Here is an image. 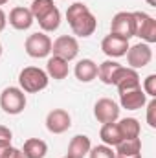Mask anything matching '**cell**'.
<instances>
[{
  "mask_svg": "<svg viewBox=\"0 0 156 158\" xmlns=\"http://www.w3.org/2000/svg\"><path fill=\"white\" fill-rule=\"evenodd\" d=\"M66 20H68L74 35L83 37V39L94 35V31L97 28V20H96L94 13L83 2H74L72 6H68V9H66Z\"/></svg>",
  "mask_w": 156,
  "mask_h": 158,
  "instance_id": "6da1fadb",
  "label": "cell"
},
{
  "mask_svg": "<svg viewBox=\"0 0 156 158\" xmlns=\"http://www.w3.org/2000/svg\"><path fill=\"white\" fill-rule=\"evenodd\" d=\"M48 83H50L48 74L37 66H26L18 74V85H20L18 88L28 94H39L40 90L48 86Z\"/></svg>",
  "mask_w": 156,
  "mask_h": 158,
  "instance_id": "7a4b0ae2",
  "label": "cell"
},
{
  "mask_svg": "<svg viewBox=\"0 0 156 158\" xmlns=\"http://www.w3.org/2000/svg\"><path fill=\"white\" fill-rule=\"evenodd\" d=\"M0 107L6 114L17 116L26 109V94L18 86H7L0 94Z\"/></svg>",
  "mask_w": 156,
  "mask_h": 158,
  "instance_id": "3957f363",
  "label": "cell"
},
{
  "mask_svg": "<svg viewBox=\"0 0 156 158\" xmlns=\"http://www.w3.org/2000/svg\"><path fill=\"white\" fill-rule=\"evenodd\" d=\"M134 15V37L142 42L153 44L156 42V20L145 11H132Z\"/></svg>",
  "mask_w": 156,
  "mask_h": 158,
  "instance_id": "277c9868",
  "label": "cell"
},
{
  "mask_svg": "<svg viewBox=\"0 0 156 158\" xmlns=\"http://www.w3.org/2000/svg\"><path fill=\"white\" fill-rule=\"evenodd\" d=\"M24 48H26V53L33 59H44L51 53V39L44 33V31H37V33H31L26 42H24Z\"/></svg>",
  "mask_w": 156,
  "mask_h": 158,
  "instance_id": "5b68a950",
  "label": "cell"
},
{
  "mask_svg": "<svg viewBox=\"0 0 156 158\" xmlns=\"http://www.w3.org/2000/svg\"><path fill=\"white\" fill-rule=\"evenodd\" d=\"M127 63H129V68H145L151 61H153V48L151 44L147 42H138L134 46H129L127 50Z\"/></svg>",
  "mask_w": 156,
  "mask_h": 158,
  "instance_id": "8992f818",
  "label": "cell"
},
{
  "mask_svg": "<svg viewBox=\"0 0 156 158\" xmlns=\"http://www.w3.org/2000/svg\"><path fill=\"white\" fill-rule=\"evenodd\" d=\"M51 53L64 59V61H74L79 53V42L72 35H61L51 42Z\"/></svg>",
  "mask_w": 156,
  "mask_h": 158,
  "instance_id": "52a82bcc",
  "label": "cell"
},
{
  "mask_svg": "<svg viewBox=\"0 0 156 158\" xmlns=\"http://www.w3.org/2000/svg\"><path fill=\"white\" fill-rule=\"evenodd\" d=\"M119 105L110 98H101L94 105V116L99 123H114L119 118Z\"/></svg>",
  "mask_w": 156,
  "mask_h": 158,
  "instance_id": "ba28073f",
  "label": "cell"
},
{
  "mask_svg": "<svg viewBox=\"0 0 156 158\" xmlns=\"http://www.w3.org/2000/svg\"><path fill=\"white\" fill-rule=\"evenodd\" d=\"M110 33L119 35L123 39L134 37V15L130 11H119L112 17L110 22Z\"/></svg>",
  "mask_w": 156,
  "mask_h": 158,
  "instance_id": "9c48e42d",
  "label": "cell"
},
{
  "mask_svg": "<svg viewBox=\"0 0 156 158\" xmlns=\"http://www.w3.org/2000/svg\"><path fill=\"white\" fill-rule=\"evenodd\" d=\"M72 127V116L64 109H53L46 116V129L51 134H63Z\"/></svg>",
  "mask_w": 156,
  "mask_h": 158,
  "instance_id": "30bf717a",
  "label": "cell"
},
{
  "mask_svg": "<svg viewBox=\"0 0 156 158\" xmlns=\"http://www.w3.org/2000/svg\"><path fill=\"white\" fill-rule=\"evenodd\" d=\"M129 39H123L119 35H114V33H109L105 39L101 40V50L107 57L110 59H116V57H123L129 50Z\"/></svg>",
  "mask_w": 156,
  "mask_h": 158,
  "instance_id": "8fae6325",
  "label": "cell"
},
{
  "mask_svg": "<svg viewBox=\"0 0 156 158\" xmlns=\"http://www.w3.org/2000/svg\"><path fill=\"white\" fill-rule=\"evenodd\" d=\"M119 103L127 110H138V109L147 105V96H145L143 88L138 86V88H132V90L119 92Z\"/></svg>",
  "mask_w": 156,
  "mask_h": 158,
  "instance_id": "7c38bea8",
  "label": "cell"
},
{
  "mask_svg": "<svg viewBox=\"0 0 156 158\" xmlns=\"http://www.w3.org/2000/svg\"><path fill=\"white\" fill-rule=\"evenodd\" d=\"M114 86H117V92H125V90H132V88H138L142 86L140 85V76L134 68H125L121 66L119 72L116 76V81H114Z\"/></svg>",
  "mask_w": 156,
  "mask_h": 158,
  "instance_id": "4fadbf2b",
  "label": "cell"
},
{
  "mask_svg": "<svg viewBox=\"0 0 156 158\" xmlns=\"http://www.w3.org/2000/svg\"><path fill=\"white\" fill-rule=\"evenodd\" d=\"M33 22H35V19H33L31 11H30L28 7L18 6V7H13L11 13H9V24H11L15 30H18V31L30 30Z\"/></svg>",
  "mask_w": 156,
  "mask_h": 158,
  "instance_id": "5bb4252c",
  "label": "cell"
},
{
  "mask_svg": "<svg viewBox=\"0 0 156 158\" xmlns=\"http://www.w3.org/2000/svg\"><path fill=\"white\" fill-rule=\"evenodd\" d=\"M92 147V142L86 134H77L70 140L68 143V153H66V158H84L88 155Z\"/></svg>",
  "mask_w": 156,
  "mask_h": 158,
  "instance_id": "9a60e30c",
  "label": "cell"
},
{
  "mask_svg": "<svg viewBox=\"0 0 156 158\" xmlns=\"http://www.w3.org/2000/svg\"><path fill=\"white\" fill-rule=\"evenodd\" d=\"M68 72H70L68 61H64V59H61L57 55H53V57L48 59V63H46V74H48V77L63 81V79L68 77Z\"/></svg>",
  "mask_w": 156,
  "mask_h": 158,
  "instance_id": "2e32d148",
  "label": "cell"
},
{
  "mask_svg": "<svg viewBox=\"0 0 156 158\" xmlns=\"http://www.w3.org/2000/svg\"><path fill=\"white\" fill-rule=\"evenodd\" d=\"M74 74L81 83H90L97 77V64L92 59H81L74 68Z\"/></svg>",
  "mask_w": 156,
  "mask_h": 158,
  "instance_id": "e0dca14e",
  "label": "cell"
},
{
  "mask_svg": "<svg viewBox=\"0 0 156 158\" xmlns=\"http://www.w3.org/2000/svg\"><path fill=\"white\" fill-rule=\"evenodd\" d=\"M22 153H24L26 158H44L46 153H48V145L40 138H28L24 142Z\"/></svg>",
  "mask_w": 156,
  "mask_h": 158,
  "instance_id": "ac0fdd59",
  "label": "cell"
},
{
  "mask_svg": "<svg viewBox=\"0 0 156 158\" xmlns=\"http://www.w3.org/2000/svg\"><path fill=\"white\" fill-rule=\"evenodd\" d=\"M119 68H121L119 63L112 61V59H109V61H105V63H101V64L97 66V77L101 79L105 85H114Z\"/></svg>",
  "mask_w": 156,
  "mask_h": 158,
  "instance_id": "d6986e66",
  "label": "cell"
},
{
  "mask_svg": "<svg viewBox=\"0 0 156 158\" xmlns=\"http://www.w3.org/2000/svg\"><path fill=\"white\" fill-rule=\"evenodd\" d=\"M99 138H101V142H103L105 145H109V147H116L117 143L123 140L116 121H114V123H103V127H101V131H99Z\"/></svg>",
  "mask_w": 156,
  "mask_h": 158,
  "instance_id": "ffe728a7",
  "label": "cell"
},
{
  "mask_svg": "<svg viewBox=\"0 0 156 158\" xmlns=\"http://www.w3.org/2000/svg\"><path fill=\"white\" fill-rule=\"evenodd\" d=\"M117 129H119L123 140H127V138H140V132H142L140 121L136 118H123L117 123Z\"/></svg>",
  "mask_w": 156,
  "mask_h": 158,
  "instance_id": "44dd1931",
  "label": "cell"
},
{
  "mask_svg": "<svg viewBox=\"0 0 156 158\" xmlns=\"http://www.w3.org/2000/svg\"><path fill=\"white\" fill-rule=\"evenodd\" d=\"M39 22V26L42 28V31L46 33V31H55L59 26H61V11L57 9V6L51 9V11H48L42 19L37 20Z\"/></svg>",
  "mask_w": 156,
  "mask_h": 158,
  "instance_id": "7402d4cb",
  "label": "cell"
},
{
  "mask_svg": "<svg viewBox=\"0 0 156 158\" xmlns=\"http://www.w3.org/2000/svg\"><path fill=\"white\" fill-rule=\"evenodd\" d=\"M117 155H134V153H142V140L140 138H127L121 140L116 145Z\"/></svg>",
  "mask_w": 156,
  "mask_h": 158,
  "instance_id": "603a6c76",
  "label": "cell"
},
{
  "mask_svg": "<svg viewBox=\"0 0 156 158\" xmlns=\"http://www.w3.org/2000/svg\"><path fill=\"white\" fill-rule=\"evenodd\" d=\"M53 7H55L53 0H33V2H31L30 11H31L33 19H35V20H39V19H42L48 11H51Z\"/></svg>",
  "mask_w": 156,
  "mask_h": 158,
  "instance_id": "cb8c5ba5",
  "label": "cell"
},
{
  "mask_svg": "<svg viewBox=\"0 0 156 158\" xmlns=\"http://www.w3.org/2000/svg\"><path fill=\"white\" fill-rule=\"evenodd\" d=\"M88 156H90V158H116V153L112 151V147H109V145L101 143V145L90 147Z\"/></svg>",
  "mask_w": 156,
  "mask_h": 158,
  "instance_id": "d4e9b609",
  "label": "cell"
},
{
  "mask_svg": "<svg viewBox=\"0 0 156 158\" xmlns=\"http://www.w3.org/2000/svg\"><path fill=\"white\" fill-rule=\"evenodd\" d=\"M143 92L145 96H151V98H156V74H151L147 76L145 81H143Z\"/></svg>",
  "mask_w": 156,
  "mask_h": 158,
  "instance_id": "484cf974",
  "label": "cell"
},
{
  "mask_svg": "<svg viewBox=\"0 0 156 158\" xmlns=\"http://www.w3.org/2000/svg\"><path fill=\"white\" fill-rule=\"evenodd\" d=\"M147 123L151 129H156V99L153 98L147 103Z\"/></svg>",
  "mask_w": 156,
  "mask_h": 158,
  "instance_id": "4316f807",
  "label": "cell"
},
{
  "mask_svg": "<svg viewBox=\"0 0 156 158\" xmlns=\"http://www.w3.org/2000/svg\"><path fill=\"white\" fill-rule=\"evenodd\" d=\"M11 140H0V158H6V155L9 153L11 149Z\"/></svg>",
  "mask_w": 156,
  "mask_h": 158,
  "instance_id": "83f0119b",
  "label": "cell"
},
{
  "mask_svg": "<svg viewBox=\"0 0 156 158\" xmlns=\"http://www.w3.org/2000/svg\"><path fill=\"white\" fill-rule=\"evenodd\" d=\"M6 158H26V156H24V153H22V149H17V147H11V149H9V153L6 155Z\"/></svg>",
  "mask_w": 156,
  "mask_h": 158,
  "instance_id": "f1b7e54d",
  "label": "cell"
},
{
  "mask_svg": "<svg viewBox=\"0 0 156 158\" xmlns=\"http://www.w3.org/2000/svg\"><path fill=\"white\" fill-rule=\"evenodd\" d=\"M11 138H13V132L6 125H0V140H11Z\"/></svg>",
  "mask_w": 156,
  "mask_h": 158,
  "instance_id": "f546056e",
  "label": "cell"
},
{
  "mask_svg": "<svg viewBox=\"0 0 156 158\" xmlns=\"http://www.w3.org/2000/svg\"><path fill=\"white\" fill-rule=\"evenodd\" d=\"M6 24H7V17H6V13H4V9L0 7V33L6 30Z\"/></svg>",
  "mask_w": 156,
  "mask_h": 158,
  "instance_id": "4dcf8cb0",
  "label": "cell"
},
{
  "mask_svg": "<svg viewBox=\"0 0 156 158\" xmlns=\"http://www.w3.org/2000/svg\"><path fill=\"white\" fill-rule=\"evenodd\" d=\"M116 158H142V153H134V155H117L116 153Z\"/></svg>",
  "mask_w": 156,
  "mask_h": 158,
  "instance_id": "1f68e13d",
  "label": "cell"
},
{
  "mask_svg": "<svg viewBox=\"0 0 156 158\" xmlns=\"http://www.w3.org/2000/svg\"><path fill=\"white\" fill-rule=\"evenodd\" d=\"M149 6H153V7H156V0H145Z\"/></svg>",
  "mask_w": 156,
  "mask_h": 158,
  "instance_id": "d6a6232c",
  "label": "cell"
},
{
  "mask_svg": "<svg viewBox=\"0 0 156 158\" xmlns=\"http://www.w3.org/2000/svg\"><path fill=\"white\" fill-rule=\"evenodd\" d=\"M9 0H0V6H4V4H7Z\"/></svg>",
  "mask_w": 156,
  "mask_h": 158,
  "instance_id": "836d02e7",
  "label": "cell"
},
{
  "mask_svg": "<svg viewBox=\"0 0 156 158\" xmlns=\"http://www.w3.org/2000/svg\"><path fill=\"white\" fill-rule=\"evenodd\" d=\"M0 57H2V42H0Z\"/></svg>",
  "mask_w": 156,
  "mask_h": 158,
  "instance_id": "e575fe53",
  "label": "cell"
},
{
  "mask_svg": "<svg viewBox=\"0 0 156 158\" xmlns=\"http://www.w3.org/2000/svg\"><path fill=\"white\" fill-rule=\"evenodd\" d=\"M63 158H66V156H63Z\"/></svg>",
  "mask_w": 156,
  "mask_h": 158,
  "instance_id": "d590c367",
  "label": "cell"
}]
</instances>
